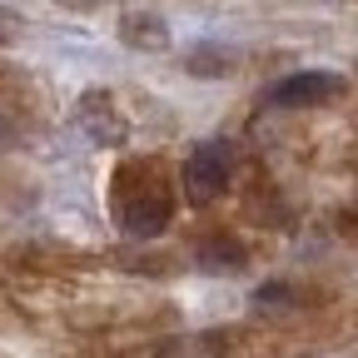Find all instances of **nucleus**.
I'll list each match as a JSON object with an SVG mask.
<instances>
[{"mask_svg":"<svg viewBox=\"0 0 358 358\" xmlns=\"http://www.w3.org/2000/svg\"><path fill=\"white\" fill-rule=\"evenodd\" d=\"M185 70L194 80H224L239 70V50H229V45H189L185 50Z\"/></svg>","mask_w":358,"mask_h":358,"instance_id":"obj_6","label":"nucleus"},{"mask_svg":"<svg viewBox=\"0 0 358 358\" xmlns=\"http://www.w3.org/2000/svg\"><path fill=\"white\" fill-rule=\"evenodd\" d=\"M348 95V80L338 70H294L284 80H274L264 90V105L274 110H319V105H334Z\"/></svg>","mask_w":358,"mask_h":358,"instance_id":"obj_3","label":"nucleus"},{"mask_svg":"<svg viewBox=\"0 0 358 358\" xmlns=\"http://www.w3.org/2000/svg\"><path fill=\"white\" fill-rule=\"evenodd\" d=\"M115 224H120V234L124 239H159L169 229V219H174V199L169 189L159 185V164H150V179H145V189H129L124 179L115 174Z\"/></svg>","mask_w":358,"mask_h":358,"instance_id":"obj_1","label":"nucleus"},{"mask_svg":"<svg viewBox=\"0 0 358 358\" xmlns=\"http://www.w3.org/2000/svg\"><path fill=\"white\" fill-rule=\"evenodd\" d=\"M229 164H234V145L229 140H199L185 159V174H179V189H185V199L194 209L214 204L224 194V185H229Z\"/></svg>","mask_w":358,"mask_h":358,"instance_id":"obj_2","label":"nucleus"},{"mask_svg":"<svg viewBox=\"0 0 358 358\" xmlns=\"http://www.w3.org/2000/svg\"><path fill=\"white\" fill-rule=\"evenodd\" d=\"M194 264L204 268V274H244L249 254H244V244H239V239H224V234H214V239H204V244H199Z\"/></svg>","mask_w":358,"mask_h":358,"instance_id":"obj_7","label":"nucleus"},{"mask_svg":"<svg viewBox=\"0 0 358 358\" xmlns=\"http://www.w3.org/2000/svg\"><path fill=\"white\" fill-rule=\"evenodd\" d=\"M75 120L85 124V134H90L95 145H120L124 134H129V124L120 120V110H115V100L105 95V90H90V95H80Z\"/></svg>","mask_w":358,"mask_h":358,"instance_id":"obj_5","label":"nucleus"},{"mask_svg":"<svg viewBox=\"0 0 358 358\" xmlns=\"http://www.w3.org/2000/svg\"><path fill=\"white\" fill-rule=\"evenodd\" d=\"M115 35H120L124 50H140V55H159V50L174 45V30H169V20L159 10H124Z\"/></svg>","mask_w":358,"mask_h":358,"instance_id":"obj_4","label":"nucleus"},{"mask_svg":"<svg viewBox=\"0 0 358 358\" xmlns=\"http://www.w3.org/2000/svg\"><path fill=\"white\" fill-rule=\"evenodd\" d=\"M254 303L279 313V308H289V303H294V289H289V284H259V289H254Z\"/></svg>","mask_w":358,"mask_h":358,"instance_id":"obj_8","label":"nucleus"}]
</instances>
